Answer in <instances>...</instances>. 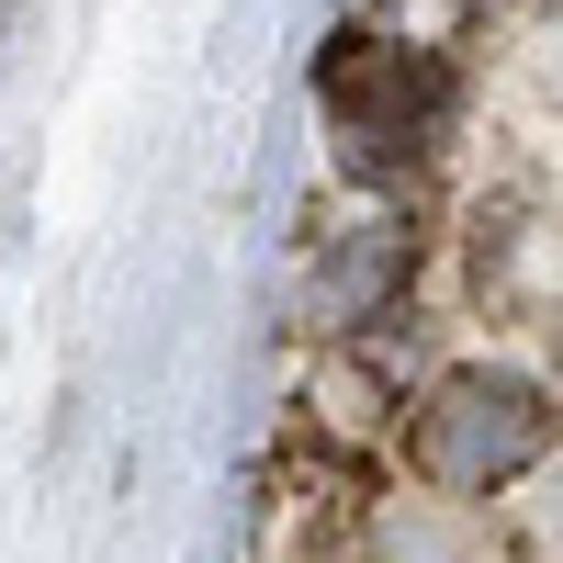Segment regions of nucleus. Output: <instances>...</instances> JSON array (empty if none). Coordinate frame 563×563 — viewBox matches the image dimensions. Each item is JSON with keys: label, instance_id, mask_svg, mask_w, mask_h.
I'll return each instance as SVG.
<instances>
[{"label": "nucleus", "instance_id": "nucleus-4", "mask_svg": "<svg viewBox=\"0 0 563 563\" xmlns=\"http://www.w3.org/2000/svg\"><path fill=\"white\" fill-rule=\"evenodd\" d=\"M552 541H563V496H552Z\"/></svg>", "mask_w": 563, "mask_h": 563}, {"label": "nucleus", "instance_id": "nucleus-3", "mask_svg": "<svg viewBox=\"0 0 563 563\" xmlns=\"http://www.w3.org/2000/svg\"><path fill=\"white\" fill-rule=\"evenodd\" d=\"M384 563H496V541H485V519L474 507H395L384 519Z\"/></svg>", "mask_w": 563, "mask_h": 563}, {"label": "nucleus", "instance_id": "nucleus-1", "mask_svg": "<svg viewBox=\"0 0 563 563\" xmlns=\"http://www.w3.org/2000/svg\"><path fill=\"white\" fill-rule=\"evenodd\" d=\"M541 451H552V395L530 384V372H507V361L440 372L429 406H417V429H406V462H417V485H429L440 507L507 496L519 474H541Z\"/></svg>", "mask_w": 563, "mask_h": 563}, {"label": "nucleus", "instance_id": "nucleus-2", "mask_svg": "<svg viewBox=\"0 0 563 563\" xmlns=\"http://www.w3.org/2000/svg\"><path fill=\"white\" fill-rule=\"evenodd\" d=\"M429 113H440V68L406 57V45H361V57H339V135L361 169H395L429 147Z\"/></svg>", "mask_w": 563, "mask_h": 563}]
</instances>
